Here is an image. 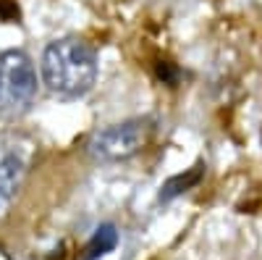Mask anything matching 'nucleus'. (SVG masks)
<instances>
[{
  "mask_svg": "<svg viewBox=\"0 0 262 260\" xmlns=\"http://www.w3.org/2000/svg\"><path fill=\"white\" fill-rule=\"evenodd\" d=\"M42 79L58 97L76 100L92 90L97 79V58L86 42L63 37L48 45L42 55Z\"/></svg>",
  "mask_w": 262,
  "mask_h": 260,
  "instance_id": "1",
  "label": "nucleus"
},
{
  "mask_svg": "<svg viewBox=\"0 0 262 260\" xmlns=\"http://www.w3.org/2000/svg\"><path fill=\"white\" fill-rule=\"evenodd\" d=\"M37 97V71L27 53H0V118H21Z\"/></svg>",
  "mask_w": 262,
  "mask_h": 260,
  "instance_id": "2",
  "label": "nucleus"
},
{
  "mask_svg": "<svg viewBox=\"0 0 262 260\" xmlns=\"http://www.w3.org/2000/svg\"><path fill=\"white\" fill-rule=\"evenodd\" d=\"M149 126L142 118H131L123 124H113L90 139V153L100 161H123L131 158L147 142Z\"/></svg>",
  "mask_w": 262,
  "mask_h": 260,
  "instance_id": "3",
  "label": "nucleus"
},
{
  "mask_svg": "<svg viewBox=\"0 0 262 260\" xmlns=\"http://www.w3.org/2000/svg\"><path fill=\"white\" fill-rule=\"evenodd\" d=\"M29 163V142L16 134L0 132V192L11 197L21 187Z\"/></svg>",
  "mask_w": 262,
  "mask_h": 260,
  "instance_id": "4",
  "label": "nucleus"
},
{
  "mask_svg": "<svg viewBox=\"0 0 262 260\" xmlns=\"http://www.w3.org/2000/svg\"><path fill=\"white\" fill-rule=\"evenodd\" d=\"M116 245H118V231H116V226H113V224H102V226L92 234L90 245L84 247V260H97V257L107 255Z\"/></svg>",
  "mask_w": 262,
  "mask_h": 260,
  "instance_id": "5",
  "label": "nucleus"
},
{
  "mask_svg": "<svg viewBox=\"0 0 262 260\" xmlns=\"http://www.w3.org/2000/svg\"><path fill=\"white\" fill-rule=\"evenodd\" d=\"M202 173H205V166L200 163V166H194L191 171L179 173V176L168 179V182L163 184V189H160V200H163V203H168V200H173V197H179L181 192H186V189L196 187V184L202 182Z\"/></svg>",
  "mask_w": 262,
  "mask_h": 260,
  "instance_id": "6",
  "label": "nucleus"
},
{
  "mask_svg": "<svg viewBox=\"0 0 262 260\" xmlns=\"http://www.w3.org/2000/svg\"><path fill=\"white\" fill-rule=\"evenodd\" d=\"M0 18H3V21H18L16 0H0Z\"/></svg>",
  "mask_w": 262,
  "mask_h": 260,
  "instance_id": "7",
  "label": "nucleus"
},
{
  "mask_svg": "<svg viewBox=\"0 0 262 260\" xmlns=\"http://www.w3.org/2000/svg\"><path fill=\"white\" fill-rule=\"evenodd\" d=\"M158 76H160L163 82H168V84H173V82L179 79L176 69H173L170 63H165V61H160V63H158Z\"/></svg>",
  "mask_w": 262,
  "mask_h": 260,
  "instance_id": "8",
  "label": "nucleus"
},
{
  "mask_svg": "<svg viewBox=\"0 0 262 260\" xmlns=\"http://www.w3.org/2000/svg\"><path fill=\"white\" fill-rule=\"evenodd\" d=\"M6 203H8V197H6V194H3V192H0V213H3V210H6Z\"/></svg>",
  "mask_w": 262,
  "mask_h": 260,
  "instance_id": "9",
  "label": "nucleus"
}]
</instances>
